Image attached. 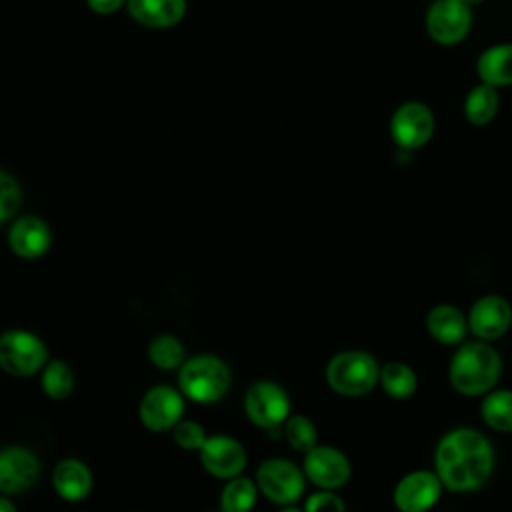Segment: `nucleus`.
<instances>
[{"label":"nucleus","instance_id":"nucleus-30","mask_svg":"<svg viewBox=\"0 0 512 512\" xmlns=\"http://www.w3.org/2000/svg\"><path fill=\"white\" fill-rule=\"evenodd\" d=\"M304 512H346L344 500L336 490H318L306 498Z\"/></svg>","mask_w":512,"mask_h":512},{"label":"nucleus","instance_id":"nucleus-27","mask_svg":"<svg viewBox=\"0 0 512 512\" xmlns=\"http://www.w3.org/2000/svg\"><path fill=\"white\" fill-rule=\"evenodd\" d=\"M284 436H286L288 444L296 452H302V454H306L314 446H318V430H316L314 422L302 414L288 416V420L284 422Z\"/></svg>","mask_w":512,"mask_h":512},{"label":"nucleus","instance_id":"nucleus-5","mask_svg":"<svg viewBox=\"0 0 512 512\" xmlns=\"http://www.w3.org/2000/svg\"><path fill=\"white\" fill-rule=\"evenodd\" d=\"M48 362V348L34 332L12 328L0 334V368L16 378L34 376Z\"/></svg>","mask_w":512,"mask_h":512},{"label":"nucleus","instance_id":"nucleus-12","mask_svg":"<svg viewBox=\"0 0 512 512\" xmlns=\"http://www.w3.org/2000/svg\"><path fill=\"white\" fill-rule=\"evenodd\" d=\"M352 474L350 460L334 446H314L304 456V476L322 490L342 488Z\"/></svg>","mask_w":512,"mask_h":512},{"label":"nucleus","instance_id":"nucleus-18","mask_svg":"<svg viewBox=\"0 0 512 512\" xmlns=\"http://www.w3.org/2000/svg\"><path fill=\"white\" fill-rule=\"evenodd\" d=\"M130 16L146 28H170L186 14V0H126Z\"/></svg>","mask_w":512,"mask_h":512},{"label":"nucleus","instance_id":"nucleus-1","mask_svg":"<svg viewBox=\"0 0 512 512\" xmlns=\"http://www.w3.org/2000/svg\"><path fill=\"white\" fill-rule=\"evenodd\" d=\"M492 468V444L474 428H454L436 446L434 472L450 492H474L482 488Z\"/></svg>","mask_w":512,"mask_h":512},{"label":"nucleus","instance_id":"nucleus-11","mask_svg":"<svg viewBox=\"0 0 512 512\" xmlns=\"http://www.w3.org/2000/svg\"><path fill=\"white\" fill-rule=\"evenodd\" d=\"M442 482L432 470H412L394 486V506L400 512H428L442 496Z\"/></svg>","mask_w":512,"mask_h":512},{"label":"nucleus","instance_id":"nucleus-16","mask_svg":"<svg viewBox=\"0 0 512 512\" xmlns=\"http://www.w3.org/2000/svg\"><path fill=\"white\" fill-rule=\"evenodd\" d=\"M8 244L16 256L34 260L48 252L52 244V234L42 218L30 214L12 222L8 230Z\"/></svg>","mask_w":512,"mask_h":512},{"label":"nucleus","instance_id":"nucleus-4","mask_svg":"<svg viewBox=\"0 0 512 512\" xmlns=\"http://www.w3.org/2000/svg\"><path fill=\"white\" fill-rule=\"evenodd\" d=\"M380 380V366L370 352L344 350L330 358L326 366L328 386L348 398L368 394Z\"/></svg>","mask_w":512,"mask_h":512},{"label":"nucleus","instance_id":"nucleus-21","mask_svg":"<svg viewBox=\"0 0 512 512\" xmlns=\"http://www.w3.org/2000/svg\"><path fill=\"white\" fill-rule=\"evenodd\" d=\"M498 110H500L498 88L488 86L484 82H480L468 90V94L464 98V106H462L464 118L472 126H478V128L490 124L496 118Z\"/></svg>","mask_w":512,"mask_h":512},{"label":"nucleus","instance_id":"nucleus-31","mask_svg":"<svg viewBox=\"0 0 512 512\" xmlns=\"http://www.w3.org/2000/svg\"><path fill=\"white\" fill-rule=\"evenodd\" d=\"M86 4L90 6L92 12L96 14H114L122 4H126V0H86Z\"/></svg>","mask_w":512,"mask_h":512},{"label":"nucleus","instance_id":"nucleus-10","mask_svg":"<svg viewBox=\"0 0 512 512\" xmlns=\"http://www.w3.org/2000/svg\"><path fill=\"white\" fill-rule=\"evenodd\" d=\"M138 416L140 422L152 432L172 430L184 416L182 392L166 384L152 386L140 400Z\"/></svg>","mask_w":512,"mask_h":512},{"label":"nucleus","instance_id":"nucleus-14","mask_svg":"<svg viewBox=\"0 0 512 512\" xmlns=\"http://www.w3.org/2000/svg\"><path fill=\"white\" fill-rule=\"evenodd\" d=\"M200 462L210 476L230 480L244 472L246 450L244 446L226 434L208 436L200 448Z\"/></svg>","mask_w":512,"mask_h":512},{"label":"nucleus","instance_id":"nucleus-20","mask_svg":"<svg viewBox=\"0 0 512 512\" xmlns=\"http://www.w3.org/2000/svg\"><path fill=\"white\" fill-rule=\"evenodd\" d=\"M476 74L488 86H512V42L488 46L476 60Z\"/></svg>","mask_w":512,"mask_h":512},{"label":"nucleus","instance_id":"nucleus-7","mask_svg":"<svg viewBox=\"0 0 512 512\" xmlns=\"http://www.w3.org/2000/svg\"><path fill=\"white\" fill-rule=\"evenodd\" d=\"M390 138L402 152L420 150L430 142L436 130L432 108L420 100L400 104L390 116Z\"/></svg>","mask_w":512,"mask_h":512},{"label":"nucleus","instance_id":"nucleus-29","mask_svg":"<svg viewBox=\"0 0 512 512\" xmlns=\"http://www.w3.org/2000/svg\"><path fill=\"white\" fill-rule=\"evenodd\" d=\"M172 436H174V442L184 450H200L208 438L204 428L194 420H180L172 428Z\"/></svg>","mask_w":512,"mask_h":512},{"label":"nucleus","instance_id":"nucleus-9","mask_svg":"<svg viewBox=\"0 0 512 512\" xmlns=\"http://www.w3.org/2000/svg\"><path fill=\"white\" fill-rule=\"evenodd\" d=\"M256 486L270 502L290 506L304 494L306 476L286 458H268L258 466Z\"/></svg>","mask_w":512,"mask_h":512},{"label":"nucleus","instance_id":"nucleus-22","mask_svg":"<svg viewBox=\"0 0 512 512\" xmlns=\"http://www.w3.org/2000/svg\"><path fill=\"white\" fill-rule=\"evenodd\" d=\"M378 382L384 388V392L394 400H406L418 388L416 372L400 360H392V362L384 364L380 368V380Z\"/></svg>","mask_w":512,"mask_h":512},{"label":"nucleus","instance_id":"nucleus-13","mask_svg":"<svg viewBox=\"0 0 512 512\" xmlns=\"http://www.w3.org/2000/svg\"><path fill=\"white\" fill-rule=\"evenodd\" d=\"M468 330L484 340H496L512 326V306L504 296L486 294L480 296L468 310Z\"/></svg>","mask_w":512,"mask_h":512},{"label":"nucleus","instance_id":"nucleus-24","mask_svg":"<svg viewBox=\"0 0 512 512\" xmlns=\"http://www.w3.org/2000/svg\"><path fill=\"white\" fill-rule=\"evenodd\" d=\"M258 498V486L250 478H230L220 494L222 512H250Z\"/></svg>","mask_w":512,"mask_h":512},{"label":"nucleus","instance_id":"nucleus-2","mask_svg":"<svg viewBox=\"0 0 512 512\" xmlns=\"http://www.w3.org/2000/svg\"><path fill=\"white\" fill-rule=\"evenodd\" d=\"M500 374V352L484 340L460 344L448 366V380L452 388L462 396L488 394L494 390Z\"/></svg>","mask_w":512,"mask_h":512},{"label":"nucleus","instance_id":"nucleus-17","mask_svg":"<svg viewBox=\"0 0 512 512\" xmlns=\"http://www.w3.org/2000/svg\"><path fill=\"white\" fill-rule=\"evenodd\" d=\"M52 486L66 502H80L92 490V472L78 458H64L54 466Z\"/></svg>","mask_w":512,"mask_h":512},{"label":"nucleus","instance_id":"nucleus-28","mask_svg":"<svg viewBox=\"0 0 512 512\" xmlns=\"http://www.w3.org/2000/svg\"><path fill=\"white\" fill-rule=\"evenodd\" d=\"M22 202V192L14 176L0 170V222L10 220Z\"/></svg>","mask_w":512,"mask_h":512},{"label":"nucleus","instance_id":"nucleus-25","mask_svg":"<svg viewBox=\"0 0 512 512\" xmlns=\"http://www.w3.org/2000/svg\"><path fill=\"white\" fill-rule=\"evenodd\" d=\"M42 390L52 400H64L74 390V372L64 360H50L42 368Z\"/></svg>","mask_w":512,"mask_h":512},{"label":"nucleus","instance_id":"nucleus-8","mask_svg":"<svg viewBox=\"0 0 512 512\" xmlns=\"http://www.w3.org/2000/svg\"><path fill=\"white\" fill-rule=\"evenodd\" d=\"M244 412L254 426L272 432L288 420L290 398L280 384L272 380H258L246 390Z\"/></svg>","mask_w":512,"mask_h":512},{"label":"nucleus","instance_id":"nucleus-32","mask_svg":"<svg viewBox=\"0 0 512 512\" xmlns=\"http://www.w3.org/2000/svg\"><path fill=\"white\" fill-rule=\"evenodd\" d=\"M0 512H16V508H14V504L8 498L0 496Z\"/></svg>","mask_w":512,"mask_h":512},{"label":"nucleus","instance_id":"nucleus-33","mask_svg":"<svg viewBox=\"0 0 512 512\" xmlns=\"http://www.w3.org/2000/svg\"><path fill=\"white\" fill-rule=\"evenodd\" d=\"M278 512H304V510H298V508H294V506H284V508L278 510Z\"/></svg>","mask_w":512,"mask_h":512},{"label":"nucleus","instance_id":"nucleus-6","mask_svg":"<svg viewBox=\"0 0 512 512\" xmlns=\"http://www.w3.org/2000/svg\"><path fill=\"white\" fill-rule=\"evenodd\" d=\"M472 6L466 0H432L424 14V28L440 46L460 44L472 28Z\"/></svg>","mask_w":512,"mask_h":512},{"label":"nucleus","instance_id":"nucleus-26","mask_svg":"<svg viewBox=\"0 0 512 512\" xmlns=\"http://www.w3.org/2000/svg\"><path fill=\"white\" fill-rule=\"evenodd\" d=\"M184 346L172 334H160L148 344V358L160 370H174L184 364Z\"/></svg>","mask_w":512,"mask_h":512},{"label":"nucleus","instance_id":"nucleus-34","mask_svg":"<svg viewBox=\"0 0 512 512\" xmlns=\"http://www.w3.org/2000/svg\"><path fill=\"white\" fill-rule=\"evenodd\" d=\"M466 2H468V4H470V6H474V4H482V2H484V0H466Z\"/></svg>","mask_w":512,"mask_h":512},{"label":"nucleus","instance_id":"nucleus-15","mask_svg":"<svg viewBox=\"0 0 512 512\" xmlns=\"http://www.w3.org/2000/svg\"><path fill=\"white\" fill-rule=\"evenodd\" d=\"M40 476L38 456L24 446L0 450V492L22 494L30 490Z\"/></svg>","mask_w":512,"mask_h":512},{"label":"nucleus","instance_id":"nucleus-19","mask_svg":"<svg viewBox=\"0 0 512 512\" xmlns=\"http://www.w3.org/2000/svg\"><path fill=\"white\" fill-rule=\"evenodd\" d=\"M428 334L446 346H456L468 332V318L452 304H438L426 314Z\"/></svg>","mask_w":512,"mask_h":512},{"label":"nucleus","instance_id":"nucleus-23","mask_svg":"<svg viewBox=\"0 0 512 512\" xmlns=\"http://www.w3.org/2000/svg\"><path fill=\"white\" fill-rule=\"evenodd\" d=\"M480 414L498 432H512V390H490L484 394Z\"/></svg>","mask_w":512,"mask_h":512},{"label":"nucleus","instance_id":"nucleus-3","mask_svg":"<svg viewBox=\"0 0 512 512\" xmlns=\"http://www.w3.org/2000/svg\"><path fill=\"white\" fill-rule=\"evenodd\" d=\"M232 384L230 368L212 354H200L184 360L178 374L180 392L200 404H212L226 396Z\"/></svg>","mask_w":512,"mask_h":512}]
</instances>
